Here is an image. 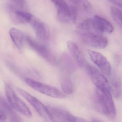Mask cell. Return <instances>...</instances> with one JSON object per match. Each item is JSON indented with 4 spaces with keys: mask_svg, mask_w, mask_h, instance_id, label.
<instances>
[{
    "mask_svg": "<svg viewBox=\"0 0 122 122\" xmlns=\"http://www.w3.org/2000/svg\"><path fill=\"white\" fill-rule=\"evenodd\" d=\"M8 118V117L5 112L0 110V122H5Z\"/></svg>",
    "mask_w": 122,
    "mask_h": 122,
    "instance_id": "603a6c76",
    "label": "cell"
},
{
    "mask_svg": "<svg viewBox=\"0 0 122 122\" xmlns=\"http://www.w3.org/2000/svg\"><path fill=\"white\" fill-rule=\"evenodd\" d=\"M57 8L59 20L63 23H75L78 10L75 6H70L64 0H51Z\"/></svg>",
    "mask_w": 122,
    "mask_h": 122,
    "instance_id": "7a4b0ae2",
    "label": "cell"
},
{
    "mask_svg": "<svg viewBox=\"0 0 122 122\" xmlns=\"http://www.w3.org/2000/svg\"><path fill=\"white\" fill-rule=\"evenodd\" d=\"M86 70L88 75L97 88L103 91H110L111 87L107 78L97 68L90 65L87 64Z\"/></svg>",
    "mask_w": 122,
    "mask_h": 122,
    "instance_id": "5b68a950",
    "label": "cell"
},
{
    "mask_svg": "<svg viewBox=\"0 0 122 122\" xmlns=\"http://www.w3.org/2000/svg\"><path fill=\"white\" fill-rule=\"evenodd\" d=\"M93 20L94 28L97 31L110 33L113 32L114 28L113 25L103 18L96 15Z\"/></svg>",
    "mask_w": 122,
    "mask_h": 122,
    "instance_id": "4fadbf2b",
    "label": "cell"
},
{
    "mask_svg": "<svg viewBox=\"0 0 122 122\" xmlns=\"http://www.w3.org/2000/svg\"><path fill=\"white\" fill-rule=\"evenodd\" d=\"M94 105L97 111L111 119L116 115L115 106L110 91L96 89L94 98Z\"/></svg>",
    "mask_w": 122,
    "mask_h": 122,
    "instance_id": "6da1fadb",
    "label": "cell"
},
{
    "mask_svg": "<svg viewBox=\"0 0 122 122\" xmlns=\"http://www.w3.org/2000/svg\"><path fill=\"white\" fill-rule=\"evenodd\" d=\"M5 88L7 98L11 106L25 116L27 117L32 116V113L30 108L16 95L10 86L7 85Z\"/></svg>",
    "mask_w": 122,
    "mask_h": 122,
    "instance_id": "8992f818",
    "label": "cell"
},
{
    "mask_svg": "<svg viewBox=\"0 0 122 122\" xmlns=\"http://www.w3.org/2000/svg\"><path fill=\"white\" fill-rule=\"evenodd\" d=\"M111 90L112 89L114 96L116 98H118L120 96L121 83L120 81L118 78L113 77L111 80Z\"/></svg>",
    "mask_w": 122,
    "mask_h": 122,
    "instance_id": "ffe728a7",
    "label": "cell"
},
{
    "mask_svg": "<svg viewBox=\"0 0 122 122\" xmlns=\"http://www.w3.org/2000/svg\"><path fill=\"white\" fill-rule=\"evenodd\" d=\"M79 29L86 32H89L95 30L93 25V20L88 18L82 21L78 25Z\"/></svg>",
    "mask_w": 122,
    "mask_h": 122,
    "instance_id": "44dd1931",
    "label": "cell"
},
{
    "mask_svg": "<svg viewBox=\"0 0 122 122\" xmlns=\"http://www.w3.org/2000/svg\"><path fill=\"white\" fill-rule=\"evenodd\" d=\"M25 82L34 90L46 95L57 98H63L65 97L63 92L52 86L30 78H25Z\"/></svg>",
    "mask_w": 122,
    "mask_h": 122,
    "instance_id": "277c9868",
    "label": "cell"
},
{
    "mask_svg": "<svg viewBox=\"0 0 122 122\" xmlns=\"http://www.w3.org/2000/svg\"><path fill=\"white\" fill-rule=\"evenodd\" d=\"M25 40L30 47L47 62L53 65L58 64L59 59L45 45L28 36L25 37Z\"/></svg>",
    "mask_w": 122,
    "mask_h": 122,
    "instance_id": "3957f363",
    "label": "cell"
},
{
    "mask_svg": "<svg viewBox=\"0 0 122 122\" xmlns=\"http://www.w3.org/2000/svg\"><path fill=\"white\" fill-rule=\"evenodd\" d=\"M60 64L61 67L63 72L66 73L72 72L75 69L73 62L69 55L66 53H64L60 59L58 64Z\"/></svg>",
    "mask_w": 122,
    "mask_h": 122,
    "instance_id": "e0dca14e",
    "label": "cell"
},
{
    "mask_svg": "<svg viewBox=\"0 0 122 122\" xmlns=\"http://www.w3.org/2000/svg\"><path fill=\"white\" fill-rule=\"evenodd\" d=\"M67 45L71 56L78 65L81 67H86L87 63L85 58L77 44L73 41H68Z\"/></svg>",
    "mask_w": 122,
    "mask_h": 122,
    "instance_id": "7c38bea8",
    "label": "cell"
},
{
    "mask_svg": "<svg viewBox=\"0 0 122 122\" xmlns=\"http://www.w3.org/2000/svg\"><path fill=\"white\" fill-rule=\"evenodd\" d=\"M9 33L13 43L16 47L19 50H21L23 47L25 38L23 33L18 29L13 28L10 29Z\"/></svg>",
    "mask_w": 122,
    "mask_h": 122,
    "instance_id": "9a60e30c",
    "label": "cell"
},
{
    "mask_svg": "<svg viewBox=\"0 0 122 122\" xmlns=\"http://www.w3.org/2000/svg\"><path fill=\"white\" fill-rule=\"evenodd\" d=\"M78 10L88 11L91 10L92 5L87 0H70Z\"/></svg>",
    "mask_w": 122,
    "mask_h": 122,
    "instance_id": "d6986e66",
    "label": "cell"
},
{
    "mask_svg": "<svg viewBox=\"0 0 122 122\" xmlns=\"http://www.w3.org/2000/svg\"><path fill=\"white\" fill-rule=\"evenodd\" d=\"M108 1L122 8V0H108Z\"/></svg>",
    "mask_w": 122,
    "mask_h": 122,
    "instance_id": "cb8c5ba5",
    "label": "cell"
},
{
    "mask_svg": "<svg viewBox=\"0 0 122 122\" xmlns=\"http://www.w3.org/2000/svg\"><path fill=\"white\" fill-rule=\"evenodd\" d=\"M12 18L14 22L19 24L29 23L32 15L22 10H15L10 11Z\"/></svg>",
    "mask_w": 122,
    "mask_h": 122,
    "instance_id": "2e32d148",
    "label": "cell"
},
{
    "mask_svg": "<svg viewBox=\"0 0 122 122\" xmlns=\"http://www.w3.org/2000/svg\"><path fill=\"white\" fill-rule=\"evenodd\" d=\"M80 36L85 43L96 48H105L108 43L107 38L100 34L87 32L81 33Z\"/></svg>",
    "mask_w": 122,
    "mask_h": 122,
    "instance_id": "9c48e42d",
    "label": "cell"
},
{
    "mask_svg": "<svg viewBox=\"0 0 122 122\" xmlns=\"http://www.w3.org/2000/svg\"><path fill=\"white\" fill-rule=\"evenodd\" d=\"M12 106L8 103L5 99L2 96L0 99V110L3 111L6 113L10 121H20V118L17 115L15 112L13 110Z\"/></svg>",
    "mask_w": 122,
    "mask_h": 122,
    "instance_id": "5bb4252c",
    "label": "cell"
},
{
    "mask_svg": "<svg viewBox=\"0 0 122 122\" xmlns=\"http://www.w3.org/2000/svg\"><path fill=\"white\" fill-rule=\"evenodd\" d=\"M37 37L42 41H46L50 35V29L46 24L32 15L29 21Z\"/></svg>",
    "mask_w": 122,
    "mask_h": 122,
    "instance_id": "30bf717a",
    "label": "cell"
},
{
    "mask_svg": "<svg viewBox=\"0 0 122 122\" xmlns=\"http://www.w3.org/2000/svg\"><path fill=\"white\" fill-rule=\"evenodd\" d=\"M17 90L33 107L41 117L45 120H50L47 106L40 101L22 88H18Z\"/></svg>",
    "mask_w": 122,
    "mask_h": 122,
    "instance_id": "52a82bcc",
    "label": "cell"
},
{
    "mask_svg": "<svg viewBox=\"0 0 122 122\" xmlns=\"http://www.w3.org/2000/svg\"><path fill=\"white\" fill-rule=\"evenodd\" d=\"M87 52L91 61L104 74L110 76L111 73V66L106 58L98 52L89 49Z\"/></svg>",
    "mask_w": 122,
    "mask_h": 122,
    "instance_id": "8fae6325",
    "label": "cell"
},
{
    "mask_svg": "<svg viewBox=\"0 0 122 122\" xmlns=\"http://www.w3.org/2000/svg\"><path fill=\"white\" fill-rule=\"evenodd\" d=\"M111 14L114 21L118 25H122V11L113 6L111 7Z\"/></svg>",
    "mask_w": 122,
    "mask_h": 122,
    "instance_id": "7402d4cb",
    "label": "cell"
},
{
    "mask_svg": "<svg viewBox=\"0 0 122 122\" xmlns=\"http://www.w3.org/2000/svg\"><path fill=\"white\" fill-rule=\"evenodd\" d=\"M50 119L58 122L79 121V118L62 108L53 106H47Z\"/></svg>",
    "mask_w": 122,
    "mask_h": 122,
    "instance_id": "ba28073f",
    "label": "cell"
},
{
    "mask_svg": "<svg viewBox=\"0 0 122 122\" xmlns=\"http://www.w3.org/2000/svg\"><path fill=\"white\" fill-rule=\"evenodd\" d=\"M61 87L65 94L71 95L75 91V85L72 78L67 75L63 76L61 80Z\"/></svg>",
    "mask_w": 122,
    "mask_h": 122,
    "instance_id": "ac0fdd59",
    "label": "cell"
}]
</instances>
